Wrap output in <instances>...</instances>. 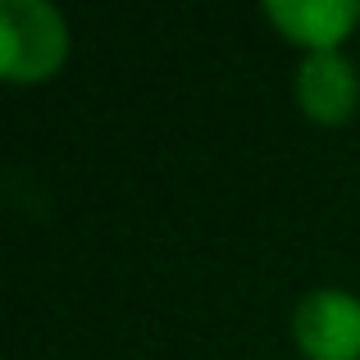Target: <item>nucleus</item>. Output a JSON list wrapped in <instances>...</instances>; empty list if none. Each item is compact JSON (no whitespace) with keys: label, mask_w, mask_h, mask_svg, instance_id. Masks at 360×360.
Listing matches in <instances>:
<instances>
[{"label":"nucleus","mask_w":360,"mask_h":360,"mask_svg":"<svg viewBox=\"0 0 360 360\" xmlns=\"http://www.w3.org/2000/svg\"><path fill=\"white\" fill-rule=\"evenodd\" d=\"M69 55V23L46 0H0V78L46 82Z\"/></svg>","instance_id":"1"},{"label":"nucleus","mask_w":360,"mask_h":360,"mask_svg":"<svg viewBox=\"0 0 360 360\" xmlns=\"http://www.w3.org/2000/svg\"><path fill=\"white\" fill-rule=\"evenodd\" d=\"M297 101L315 123L352 119L360 101V73L342 51H310L297 69Z\"/></svg>","instance_id":"3"},{"label":"nucleus","mask_w":360,"mask_h":360,"mask_svg":"<svg viewBox=\"0 0 360 360\" xmlns=\"http://www.w3.org/2000/svg\"><path fill=\"white\" fill-rule=\"evenodd\" d=\"M292 338L310 360H360V297L315 288L292 310Z\"/></svg>","instance_id":"2"},{"label":"nucleus","mask_w":360,"mask_h":360,"mask_svg":"<svg viewBox=\"0 0 360 360\" xmlns=\"http://www.w3.org/2000/svg\"><path fill=\"white\" fill-rule=\"evenodd\" d=\"M264 14L278 23L288 41L310 51H338L347 32L360 23V0H269Z\"/></svg>","instance_id":"4"}]
</instances>
